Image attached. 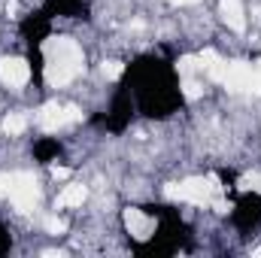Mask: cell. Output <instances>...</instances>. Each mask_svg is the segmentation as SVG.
<instances>
[{"mask_svg": "<svg viewBox=\"0 0 261 258\" xmlns=\"http://www.w3.org/2000/svg\"><path fill=\"white\" fill-rule=\"evenodd\" d=\"M119 79L128 85L137 116L149 122H167L186 107L179 70L164 55H155V52L137 55L134 61L125 64Z\"/></svg>", "mask_w": 261, "mask_h": 258, "instance_id": "cell-1", "label": "cell"}, {"mask_svg": "<svg viewBox=\"0 0 261 258\" xmlns=\"http://www.w3.org/2000/svg\"><path fill=\"white\" fill-rule=\"evenodd\" d=\"M143 213L146 216H155L158 219V228H155V234H149V240L134 243V252L137 255H173V252H179V249L189 246L192 231H189V225H186V219H182V213L176 207L155 203V207H146Z\"/></svg>", "mask_w": 261, "mask_h": 258, "instance_id": "cell-2", "label": "cell"}, {"mask_svg": "<svg viewBox=\"0 0 261 258\" xmlns=\"http://www.w3.org/2000/svg\"><path fill=\"white\" fill-rule=\"evenodd\" d=\"M134 116H137V107H134V97H130L128 85L119 79L116 82V88H113V94H110V100H107V107L91 119L94 122V128L107 131V134H125L130 128V122H134Z\"/></svg>", "mask_w": 261, "mask_h": 258, "instance_id": "cell-3", "label": "cell"}, {"mask_svg": "<svg viewBox=\"0 0 261 258\" xmlns=\"http://www.w3.org/2000/svg\"><path fill=\"white\" fill-rule=\"evenodd\" d=\"M231 228L243 237L261 231V192H240L234 197V210H231Z\"/></svg>", "mask_w": 261, "mask_h": 258, "instance_id": "cell-4", "label": "cell"}, {"mask_svg": "<svg viewBox=\"0 0 261 258\" xmlns=\"http://www.w3.org/2000/svg\"><path fill=\"white\" fill-rule=\"evenodd\" d=\"M52 28H55V18L40 6L18 21V37L24 40V46H46V40L52 37Z\"/></svg>", "mask_w": 261, "mask_h": 258, "instance_id": "cell-5", "label": "cell"}, {"mask_svg": "<svg viewBox=\"0 0 261 258\" xmlns=\"http://www.w3.org/2000/svg\"><path fill=\"white\" fill-rule=\"evenodd\" d=\"M64 155V143L58 140V137H37L34 143H31V158L37 161V164H55L58 158Z\"/></svg>", "mask_w": 261, "mask_h": 258, "instance_id": "cell-6", "label": "cell"}, {"mask_svg": "<svg viewBox=\"0 0 261 258\" xmlns=\"http://www.w3.org/2000/svg\"><path fill=\"white\" fill-rule=\"evenodd\" d=\"M91 0H43V9L52 18H82Z\"/></svg>", "mask_w": 261, "mask_h": 258, "instance_id": "cell-7", "label": "cell"}, {"mask_svg": "<svg viewBox=\"0 0 261 258\" xmlns=\"http://www.w3.org/2000/svg\"><path fill=\"white\" fill-rule=\"evenodd\" d=\"M12 249V234H9V228L0 222V255H6Z\"/></svg>", "mask_w": 261, "mask_h": 258, "instance_id": "cell-8", "label": "cell"}]
</instances>
